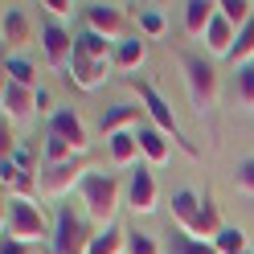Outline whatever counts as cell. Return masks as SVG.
Here are the masks:
<instances>
[{
	"label": "cell",
	"mask_w": 254,
	"mask_h": 254,
	"mask_svg": "<svg viewBox=\"0 0 254 254\" xmlns=\"http://www.w3.org/2000/svg\"><path fill=\"white\" fill-rule=\"evenodd\" d=\"M172 217H177V230L197 238V242H213L221 234L217 205L209 197H197L193 189H177V193H172Z\"/></svg>",
	"instance_id": "6da1fadb"
},
{
	"label": "cell",
	"mask_w": 254,
	"mask_h": 254,
	"mask_svg": "<svg viewBox=\"0 0 254 254\" xmlns=\"http://www.w3.org/2000/svg\"><path fill=\"white\" fill-rule=\"evenodd\" d=\"M86 160L78 156V160H70V164H58V168H41V193L45 197H70L74 189H82V181H86Z\"/></svg>",
	"instance_id": "52a82bcc"
},
{
	"label": "cell",
	"mask_w": 254,
	"mask_h": 254,
	"mask_svg": "<svg viewBox=\"0 0 254 254\" xmlns=\"http://www.w3.org/2000/svg\"><path fill=\"white\" fill-rule=\"evenodd\" d=\"M50 135H58V139H66V144L78 152V156H86V148H90V135H86V123L74 115L70 107H62V111H54L50 115Z\"/></svg>",
	"instance_id": "30bf717a"
},
{
	"label": "cell",
	"mask_w": 254,
	"mask_h": 254,
	"mask_svg": "<svg viewBox=\"0 0 254 254\" xmlns=\"http://www.w3.org/2000/svg\"><path fill=\"white\" fill-rule=\"evenodd\" d=\"M127 209L135 217L156 213V177L148 168H131V177H127Z\"/></svg>",
	"instance_id": "9c48e42d"
},
{
	"label": "cell",
	"mask_w": 254,
	"mask_h": 254,
	"mask_svg": "<svg viewBox=\"0 0 254 254\" xmlns=\"http://www.w3.org/2000/svg\"><path fill=\"white\" fill-rule=\"evenodd\" d=\"M41 8L50 12L54 21H66V17H74V4H70V0H41Z\"/></svg>",
	"instance_id": "1f68e13d"
},
{
	"label": "cell",
	"mask_w": 254,
	"mask_h": 254,
	"mask_svg": "<svg viewBox=\"0 0 254 254\" xmlns=\"http://www.w3.org/2000/svg\"><path fill=\"white\" fill-rule=\"evenodd\" d=\"M127 254H160L152 234H139V230H127Z\"/></svg>",
	"instance_id": "f546056e"
},
{
	"label": "cell",
	"mask_w": 254,
	"mask_h": 254,
	"mask_svg": "<svg viewBox=\"0 0 254 254\" xmlns=\"http://www.w3.org/2000/svg\"><path fill=\"white\" fill-rule=\"evenodd\" d=\"M217 17V0H189L185 4V33L189 37H205Z\"/></svg>",
	"instance_id": "9a60e30c"
},
{
	"label": "cell",
	"mask_w": 254,
	"mask_h": 254,
	"mask_svg": "<svg viewBox=\"0 0 254 254\" xmlns=\"http://www.w3.org/2000/svg\"><path fill=\"white\" fill-rule=\"evenodd\" d=\"M144 107H131V103H115L103 111V135H119V131H131V123H139Z\"/></svg>",
	"instance_id": "d6986e66"
},
{
	"label": "cell",
	"mask_w": 254,
	"mask_h": 254,
	"mask_svg": "<svg viewBox=\"0 0 254 254\" xmlns=\"http://www.w3.org/2000/svg\"><path fill=\"white\" fill-rule=\"evenodd\" d=\"M0 181H4V193H8V197H29V193H33V181H29V172H21L12 160L0 164Z\"/></svg>",
	"instance_id": "603a6c76"
},
{
	"label": "cell",
	"mask_w": 254,
	"mask_h": 254,
	"mask_svg": "<svg viewBox=\"0 0 254 254\" xmlns=\"http://www.w3.org/2000/svg\"><path fill=\"white\" fill-rule=\"evenodd\" d=\"M217 12L238 29V33L254 21V4H250V0H217Z\"/></svg>",
	"instance_id": "cb8c5ba5"
},
{
	"label": "cell",
	"mask_w": 254,
	"mask_h": 254,
	"mask_svg": "<svg viewBox=\"0 0 254 254\" xmlns=\"http://www.w3.org/2000/svg\"><path fill=\"white\" fill-rule=\"evenodd\" d=\"M238 185H242L246 193H254V160H242V164H238Z\"/></svg>",
	"instance_id": "d6a6232c"
},
{
	"label": "cell",
	"mask_w": 254,
	"mask_h": 254,
	"mask_svg": "<svg viewBox=\"0 0 254 254\" xmlns=\"http://www.w3.org/2000/svg\"><path fill=\"white\" fill-rule=\"evenodd\" d=\"M74 54H82V58H90V62H103V66H115V41L90 33V29H82V33H78Z\"/></svg>",
	"instance_id": "e0dca14e"
},
{
	"label": "cell",
	"mask_w": 254,
	"mask_h": 254,
	"mask_svg": "<svg viewBox=\"0 0 254 254\" xmlns=\"http://www.w3.org/2000/svg\"><path fill=\"white\" fill-rule=\"evenodd\" d=\"M135 139H139V156H144L148 164H156V168H160V164H168V160H172L168 135L160 131V127H152V123H144V127H139V131H135Z\"/></svg>",
	"instance_id": "4fadbf2b"
},
{
	"label": "cell",
	"mask_w": 254,
	"mask_h": 254,
	"mask_svg": "<svg viewBox=\"0 0 254 254\" xmlns=\"http://www.w3.org/2000/svg\"><path fill=\"white\" fill-rule=\"evenodd\" d=\"M234 45H238V29L217 12L213 25H209V33H205V50H209L213 58H230V54H234Z\"/></svg>",
	"instance_id": "2e32d148"
},
{
	"label": "cell",
	"mask_w": 254,
	"mask_h": 254,
	"mask_svg": "<svg viewBox=\"0 0 254 254\" xmlns=\"http://www.w3.org/2000/svg\"><path fill=\"white\" fill-rule=\"evenodd\" d=\"M139 33L144 37H160L164 33V17L156 8H139Z\"/></svg>",
	"instance_id": "4dcf8cb0"
},
{
	"label": "cell",
	"mask_w": 254,
	"mask_h": 254,
	"mask_svg": "<svg viewBox=\"0 0 254 254\" xmlns=\"http://www.w3.org/2000/svg\"><path fill=\"white\" fill-rule=\"evenodd\" d=\"M234 90H238V103L254 111V62L238 70V82H234Z\"/></svg>",
	"instance_id": "f1b7e54d"
},
{
	"label": "cell",
	"mask_w": 254,
	"mask_h": 254,
	"mask_svg": "<svg viewBox=\"0 0 254 254\" xmlns=\"http://www.w3.org/2000/svg\"><path fill=\"white\" fill-rule=\"evenodd\" d=\"M148 58V41L144 37H127L115 45V70H139Z\"/></svg>",
	"instance_id": "44dd1931"
},
{
	"label": "cell",
	"mask_w": 254,
	"mask_h": 254,
	"mask_svg": "<svg viewBox=\"0 0 254 254\" xmlns=\"http://www.w3.org/2000/svg\"><path fill=\"white\" fill-rule=\"evenodd\" d=\"M94 234L70 205H62L54 217V238H50V254H90Z\"/></svg>",
	"instance_id": "5b68a950"
},
{
	"label": "cell",
	"mask_w": 254,
	"mask_h": 254,
	"mask_svg": "<svg viewBox=\"0 0 254 254\" xmlns=\"http://www.w3.org/2000/svg\"><path fill=\"white\" fill-rule=\"evenodd\" d=\"M86 29L119 45V37H123V12L115 4H86Z\"/></svg>",
	"instance_id": "7c38bea8"
},
{
	"label": "cell",
	"mask_w": 254,
	"mask_h": 254,
	"mask_svg": "<svg viewBox=\"0 0 254 254\" xmlns=\"http://www.w3.org/2000/svg\"><path fill=\"white\" fill-rule=\"evenodd\" d=\"M0 254H33V250H29L25 242H8V238H4V246H0Z\"/></svg>",
	"instance_id": "e575fe53"
},
{
	"label": "cell",
	"mask_w": 254,
	"mask_h": 254,
	"mask_svg": "<svg viewBox=\"0 0 254 254\" xmlns=\"http://www.w3.org/2000/svg\"><path fill=\"white\" fill-rule=\"evenodd\" d=\"M0 29H4V41H8V45H29V41H33V25H29L25 8H4Z\"/></svg>",
	"instance_id": "ffe728a7"
},
{
	"label": "cell",
	"mask_w": 254,
	"mask_h": 254,
	"mask_svg": "<svg viewBox=\"0 0 254 254\" xmlns=\"http://www.w3.org/2000/svg\"><path fill=\"white\" fill-rule=\"evenodd\" d=\"M168 254H217V250H213V242H197V238L172 230L168 234Z\"/></svg>",
	"instance_id": "484cf974"
},
{
	"label": "cell",
	"mask_w": 254,
	"mask_h": 254,
	"mask_svg": "<svg viewBox=\"0 0 254 254\" xmlns=\"http://www.w3.org/2000/svg\"><path fill=\"white\" fill-rule=\"evenodd\" d=\"M111 70H115V66H103V62H90L82 54H74V62L66 66V78H70L78 90H99L107 78H111Z\"/></svg>",
	"instance_id": "8fae6325"
},
{
	"label": "cell",
	"mask_w": 254,
	"mask_h": 254,
	"mask_svg": "<svg viewBox=\"0 0 254 254\" xmlns=\"http://www.w3.org/2000/svg\"><path fill=\"white\" fill-rule=\"evenodd\" d=\"M107 156L115 168H131L139 160V139L135 131H119V135H107Z\"/></svg>",
	"instance_id": "ac0fdd59"
},
{
	"label": "cell",
	"mask_w": 254,
	"mask_h": 254,
	"mask_svg": "<svg viewBox=\"0 0 254 254\" xmlns=\"http://www.w3.org/2000/svg\"><path fill=\"white\" fill-rule=\"evenodd\" d=\"M131 86H135V94H139V107H144V115L152 119V127H160L164 135H172L177 144L189 152V156H197V148L189 144V139L181 135V123H177V115H172V103L164 99L160 90H156L152 82H139V78H131Z\"/></svg>",
	"instance_id": "277c9868"
},
{
	"label": "cell",
	"mask_w": 254,
	"mask_h": 254,
	"mask_svg": "<svg viewBox=\"0 0 254 254\" xmlns=\"http://www.w3.org/2000/svg\"><path fill=\"white\" fill-rule=\"evenodd\" d=\"M74 45H78V37L66 33L62 21H45L41 25V50H45V62H50V66L66 70L70 62H74Z\"/></svg>",
	"instance_id": "ba28073f"
},
{
	"label": "cell",
	"mask_w": 254,
	"mask_h": 254,
	"mask_svg": "<svg viewBox=\"0 0 254 254\" xmlns=\"http://www.w3.org/2000/svg\"><path fill=\"white\" fill-rule=\"evenodd\" d=\"M90 254H127V230L123 226H107L94 234L90 242Z\"/></svg>",
	"instance_id": "7402d4cb"
},
{
	"label": "cell",
	"mask_w": 254,
	"mask_h": 254,
	"mask_svg": "<svg viewBox=\"0 0 254 254\" xmlns=\"http://www.w3.org/2000/svg\"><path fill=\"white\" fill-rule=\"evenodd\" d=\"M230 62H234L238 70H242V66H250V62H254V21H250V25L242 29V33H238V45H234Z\"/></svg>",
	"instance_id": "83f0119b"
},
{
	"label": "cell",
	"mask_w": 254,
	"mask_h": 254,
	"mask_svg": "<svg viewBox=\"0 0 254 254\" xmlns=\"http://www.w3.org/2000/svg\"><path fill=\"white\" fill-rule=\"evenodd\" d=\"M246 254H250V250H246Z\"/></svg>",
	"instance_id": "d590c367"
},
{
	"label": "cell",
	"mask_w": 254,
	"mask_h": 254,
	"mask_svg": "<svg viewBox=\"0 0 254 254\" xmlns=\"http://www.w3.org/2000/svg\"><path fill=\"white\" fill-rule=\"evenodd\" d=\"M213 250L217 254H246V234L238 226H221V234L213 238Z\"/></svg>",
	"instance_id": "4316f807"
},
{
	"label": "cell",
	"mask_w": 254,
	"mask_h": 254,
	"mask_svg": "<svg viewBox=\"0 0 254 254\" xmlns=\"http://www.w3.org/2000/svg\"><path fill=\"white\" fill-rule=\"evenodd\" d=\"M181 66H185V82H189V94H193V107L209 111L217 103V70H213V62H205L201 54H185Z\"/></svg>",
	"instance_id": "8992f818"
},
{
	"label": "cell",
	"mask_w": 254,
	"mask_h": 254,
	"mask_svg": "<svg viewBox=\"0 0 254 254\" xmlns=\"http://www.w3.org/2000/svg\"><path fill=\"white\" fill-rule=\"evenodd\" d=\"M4 82H17L25 90H37V70H33V62H25V58H4Z\"/></svg>",
	"instance_id": "d4e9b609"
},
{
	"label": "cell",
	"mask_w": 254,
	"mask_h": 254,
	"mask_svg": "<svg viewBox=\"0 0 254 254\" xmlns=\"http://www.w3.org/2000/svg\"><path fill=\"white\" fill-rule=\"evenodd\" d=\"M78 197H82V205H86V217L99 221L103 230L115 226L119 205H127V201H123V185H119L115 172H94V168L86 172V181H82V189H78Z\"/></svg>",
	"instance_id": "7a4b0ae2"
},
{
	"label": "cell",
	"mask_w": 254,
	"mask_h": 254,
	"mask_svg": "<svg viewBox=\"0 0 254 254\" xmlns=\"http://www.w3.org/2000/svg\"><path fill=\"white\" fill-rule=\"evenodd\" d=\"M8 160H12V164H17L21 172H29V168H33V152H25V148H17V152H12V156H8Z\"/></svg>",
	"instance_id": "836d02e7"
},
{
	"label": "cell",
	"mask_w": 254,
	"mask_h": 254,
	"mask_svg": "<svg viewBox=\"0 0 254 254\" xmlns=\"http://www.w3.org/2000/svg\"><path fill=\"white\" fill-rule=\"evenodd\" d=\"M4 238L8 242L33 246V242H41V238H54V230H50L45 213L29 197H8V205H4Z\"/></svg>",
	"instance_id": "3957f363"
},
{
	"label": "cell",
	"mask_w": 254,
	"mask_h": 254,
	"mask_svg": "<svg viewBox=\"0 0 254 254\" xmlns=\"http://www.w3.org/2000/svg\"><path fill=\"white\" fill-rule=\"evenodd\" d=\"M0 107H4V123L8 119H29V115H33V107H37V90H25L17 82H4Z\"/></svg>",
	"instance_id": "5bb4252c"
}]
</instances>
